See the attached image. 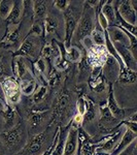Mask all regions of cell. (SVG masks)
Wrapping results in <instances>:
<instances>
[{"label":"cell","mask_w":137,"mask_h":155,"mask_svg":"<svg viewBox=\"0 0 137 155\" xmlns=\"http://www.w3.org/2000/svg\"><path fill=\"white\" fill-rule=\"evenodd\" d=\"M96 15H95V7L89 4L88 2H84V6H83L81 16L79 18L78 25L74 30L72 41L81 42L84 37L90 36L91 32L96 26Z\"/></svg>","instance_id":"obj_1"},{"label":"cell","mask_w":137,"mask_h":155,"mask_svg":"<svg viewBox=\"0 0 137 155\" xmlns=\"http://www.w3.org/2000/svg\"><path fill=\"white\" fill-rule=\"evenodd\" d=\"M41 39L40 37L29 35L24 39L18 50L14 53V57H24L29 60H36L40 55L41 51Z\"/></svg>","instance_id":"obj_2"},{"label":"cell","mask_w":137,"mask_h":155,"mask_svg":"<svg viewBox=\"0 0 137 155\" xmlns=\"http://www.w3.org/2000/svg\"><path fill=\"white\" fill-rule=\"evenodd\" d=\"M81 16V12L78 9V6H74L73 2L70 1L68 8L64 12L63 15V23L65 29V49L71 46L72 36Z\"/></svg>","instance_id":"obj_3"},{"label":"cell","mask_w":137,"mask_h":155,"mask_svg":"<svg viewBox=\"0 0 137 155\" xmlns=\"http://www.w3.org/2000/svg\"><path fill=\"white\" fill-rule=\"evenodd\" d=\"M24 137H24L23 126L18 125L14 127V128L11 129V130L3 132L0 136V140H1V142L7 149L14 151L17 148H20Z\"/></svg>","instance_id":"obj_4"},{"label":"cell","mask_w":137,"mask_h":155,"mask_svg":"<svg viewBox=\"0 0 137 155\" xmlns=\"http://www.w3.org/2000/svg\"><path fill=\"white\" fill-rule=\"evenodd\" d=\"M1 88L7 102L11 104H17L21 101L22 94L20 90V85L14 78H7L4 81H2Z\"/></svg>","instance_id":"obj_5"},{"label":"cell","mask_w":137,"mask_h":155,"mask_svg":"<svg viewBox=\"0 0 137 155\" xmlns=\"http://www.w3.org/2000/svg\"><path fill=\"white\" fill-rule=\"evenodd\" d=\"M48 142V134L46 131L34 136L30 140V142L25 146L23 150L24 155H40L48 148H46V144Z\"/></svg>","instance_id":"obj_6"},{"label":"cell","mask_w":137,"mask_h":155,"mask_svg":"<svg viewBox=\"0 0 137 155\" xmlns=\"http://www.w3.org/2000/svg\"><path fill=\"white\" fill-rule=\"evenodd\" d=\"M116 4V14L126 23L136 26L137 22V12L131 6L130 0H122V1H113Z\"/></svg>","instance_id":"obj_7"},{"label":"cell","mask_w":137,"mask_h":155,"mask_svg":"<svg viewBox=\"0 0 137 155\" xmlns=\"http://www.w3.org/2000/svg\"><path fill=\"white\" fill-rule=\"evenodd\" d=\"M108 56L109 55L104 46H102V47L94 46L92 49L87 51L86 61H87V63L89 64V66H91V67H95V66L102 67L105 64Z\"/></svg>","instance_id":"obj_8"},{"label":"cell","mask_w":137,"mask_h":155,"mask_svg":"<svg viewBox=\"0 0 137 155\" xmlns=\"http://www.w3.org/2000/svg\"><path fill=\"white\" fill-rule=\"evenodd\" d=\"M106 33L107 36L113 44H119L122 46H125L127 48L130 47V39L132 36V34H130L129 32L125 31L124 29H122L119 26H109L107 30H106Z\"/></svg>","instance_id":"obj_9"},{"label":"cell","mask_w":137,"mask_h":155,"mask_svg":"<svg viewBox=\"0 0 137 155\" xmlns=\"http://www.w3.org/2000/svg\"><path fill=\"white\" fill-rule=\"evenodd\" d=\"M114 49H116V53H118L119 59L122 60V63L127 68L131 69V71H136L137 69V62L136 58L132 55L130 49L127 48L125 46H122L119 44H113Z\"/></svg>","instance_id":"obj_10"},{"label":"cell","mask_w":137,"mask_h":155,"mask_svg":"<svg viewBox=\"0 0 137 155\" xmlns=\"http://www.w3.org/2000/svg\"><path fill=\"white\" fill-rule=\"evenodd\" d=\"M79 127L71 124L68 129V134L65 141V147H64L63 155H74L78 149V131Z\"/></svg>","instance_id":"obj_11"},{"label":"cell","mask_w":137,"mask_h":155,"mask_svg":"<svg viewBox=\"0 0 137 155\" xmlns=\"http://www.w3.org/2000/svg\"><path fill=\"white\" fill-rule=\"evenodd\" d=\"M20 39V27L19 25L17 26H12L8 25L7 27V32L0 41V47L3 48H12V47H17Z\"/></svg>","instance_id":"obj_12"},{"label":"cell","mask_w":137,"mask_h":155,"mask_svg":"<svg viewBox=\"0 0 137 155\" xmlns=\"http://www.w3.org/2000/svg\"><path fill=\"white\" fill-rule=\"evenodd\" d=\"M106 104H107V107H108L109 111H110L111 115H113L116 119L121 120V119L126 118V117L128 116L127 111H125L124 109H122V107L118 104L116 98H114L113 90V86H111V85H109L108 98H107V102H106Z\"/></svg>","instance_id":"obj_13"},{"label":"cell","mask_w":137,"mask_h":155,"mask_svg":"<svg viewBox=\"0 0 137 155\" xmlns=\"http://www.w3.org/2000/svg\"><path fill=\"white\" fill-rule=\"evenodd\" d=\"M119 69H121V66L118 63V61L113 57L108 56L105 64L102 66V71L104 72L103 77L109 81H113V80L118 79Z\"/></svg>","instance_id":"obj_14"},{"label":"cell","mask_w":137,"mask_h":155,"mask_svg":"<svg viewBox=\"0 0 137 155\" xmlns=\"http://www.w3.org/2000/svg\"><path fill=\"white\" fill-rule=\"evenodd\" d=\"M24 1H17L14 2V6H12L11 12H9L8 17L5 19L6 23L8 25H12V26H17L20 25L23 18L24 14Z\"/></svg>","instance_id":"obj_15"},{"label":"cell","mask_w":137,"mask_h":155,"mask_svg":"<svg viewBox=\"0 0 137 155\" xmlns=\"http://www.w3.org/2000/svg\"><path fill=\"white\" fill-rule=\"evenodd\" d=\"M136 137H137V134L131 131L128 128H125L123 136L121 137V139H119V141L118 142L116 146L114 147V149L113 150L110 155H118L119 152H122L124 149H126L131 143L136 141Z\"/></svg>","instance_id":"obj_16"},{"label":"cell","mask_w":137,"mask_h":155,"mask_svg":"<svg viewBox=\"0 0 137 155\" xmlns=\"http://www.w3.org/2000/svg\"><path fill=\"white\" fill-rule=\"evenodd\" d=\"M33 9V23H43L46 17L48 16V2L44 0H35L32 1Z\"/></svg>","instance_id":"obj_17"},{"label":"cell","mask_w":137,"mask_h":155,"mask_svg":"<svg viewBox=\"0 0 137 155\" xmlns=\"http://www.w3.org/2000/svg\"><path fill=\"white\" fill-rule=\"evenodd\" d=\"M14 71L21 80L32 79L34 76L30 74V69L28 66V59L24 57H14Z\"/></svg>","instance_id":"obj_18"},{"label":"cell","mask_w":137,"mask_h":155,"mask_svg":"<svg viewBox=\"0 0 137 155\" xmlns=\"http://www.w3.org/2000/svg\"><path fill=\"white\" fill-rule=\"evenodd\" d=\"M99 114H100V118H99V121L100 123L106 128H111L118 123L119 120L116 119L114 117L111 115L110 111H109L107 104H101L100 107H99Z\"/></svg>","instance_id":"obj_19"},{"label":"cell","mask_w":137,"mask_h":155,"mask_svg":"<svg viewBox=\"0 0 137 155\" xmlns=\"http://www.w3.org/2000/svg\"><path fill=\"white\" fill-rule=\"evenodd\" d=\"M69 126L65 128H59L57 130V139L56 144H55L54 150L52 152V155H63L64 153V147H65V141L68 134Z\"/></svg>","instance_id":"obj_20"},{"label":"cell","mask_w":137,"mask_h":155,"mask_svg":"<svg viewBox=\"0 0 137 155\" xmlns=\"http://www.w3.org/2000/svg\"><path fill=\"white\" fill-rule=\"evenodd\" d=\"M101 14L107 20L109 26L116 24V9L113 4V1H104L101 6Z\"/></svg>","instance_id":"obj_21"},{"label":"cell","mask_w":137,"mask_h":155,"mask_svg":"<svg viewBox=\"0 0 137 155\" xmlns=\"http://www.w3.org/2000/svg\"><path fill=\"white\" fill-rule=\"evenodd\" d=\"M118 81L123 85H131L136 83V71H131L127 67H121L119 72Z\"/></svg>","instance_id":"obj_22"},{"label":"cell","mask_w":137,"mask_h":155,"mask_svg":"<svg viewBox=\"0 0 137 155\" xmlns=\"http://www.w3.org/2000/svg\"><path fill=\"white\" fill-rule=\"evenodd\" d=\"M19 85H20V90H21V94H23L25 96H30L36 90L37 82L35 78H32V79L21 80Z\"/></svg>","instance_id":"obj_23"},{"label":"cell","mask_w":137,"mask_h":155,"mask_svg":"<svg viewBox=\"0 0 137 155\" xmlns=\"http://www.w3.org/2000/svg\"><path fill=\"white\" fill-rule=\"evenodd\" d=\"M60 27V21L56 17L53 16H46V19L43 21V28H44V33L46 35L53 34L58 30Z\"/></svg>","instance_id":"obj_24"},{"label":"cell","mask_w":137,"mask_h":155,"mask_svg":"<svg viewBox=\"0 0 137 155\" xmlns=\"http://www.w3.org/2000/svg\"><path fill=\"white\" fill-rule=\"evenodd\" d=\"M90 37H91L94 46L102 47L105 45V31H103L97 24L90 34Z\"/></svg>","instance_id":"obj_25"},{"label":"cell","mask_w":137,"mask_h":155,"mask_svg":"<svg viewBox=\"0 0 137 155\" xmlns=\"http://www.w3.org/2000/svg\"><path fill=\"white\" fill-rule=\"evenodd\" d=\"M81 51L78 47L70 46L69 48L65 49V58L67 61L72 63H78L81 60Z\"/></svg>","instance_id":"obj_26"},{"label":"cell","mask_w":137,"mask_h":155,"mask_svg":"<svg viewBox=\"0 0 137 155\" xmlns=\"http://www.w3.org/2000/svg\"><path fill=\"white\" fill-rule=\"evenodd\" d=\"M86 111L84 115V121H92L96 117V106L90 98H84Z\"/></svg>","instance_id":"obj_27"},{"label":"cell","mask_w":137,"mask_h":155,"mask_svg":"<svg viewBox=\"0 0 137 155\" xmlns=\"http://www.w3.org/2000/svg\"><path fill=\"white\" fill-rule=\"evenodd\" d=\"M90 87H91L93 90H95L96 92L100 93V92H103L106 88L105 85V78L102 76V74L99 76L98 78H96L95 80H92L90 81Z\"/></svg>","instance_id":"obj_28"},{"label":"cell","mask_w":137,"mask_h":155,"mask_svg":"<svg viewBox=\"0 0 137 155\" xmlns=\"http://www.w3.org/2000/svg\"><path fill=\"white\" fill-rule=\"evenodd\" d=\"M14 1H11V0H1L0 1V18L5 20L8 17L9 12L14 6Z\"/></svg>","instance_id":"obj_29"},{"label":"cell","mask_w":137,"mask_h":155,"mask_svg":"<svg viewBox=\"0 0 137 155\" xmlns=\"http://www.w3.org/2000/svg\"><path fill=\"white\" fill-rule=\"evenodd\" d=\"M53 64H54V68L58 72H62V71H66L67 67H68V61L66 60L65 56H63V54H61L60 56L54 58Z\"/></svg>","instance_id":"obj_30"},{"label":"cell","mask_w":137,"mask_h":155,"mask_svg":"<svg viewBox=\"0 0 137 155\" xmlns=\"http://www.w3.org/2000/svg\"><path fill=\"white\" fill-rule=\"evenodd\" d=\"M34 71L46 77V74H48V62L44 59H42L41 57H39L34 62Z\"/></svg>","instance_id":"obj_31"},{"label":"cell","mask_w":137,"mask_h":155,"mask_svg":"<svg viewBox=\"0 0 137 155\" xmlns=\"http://www.w3.org/2000/svg\"><path fill=\"white\" fill-rule=\"evenodd\" d=\"M46 94H48V87L46 86H40L38 89L34 91L33 95V102L34 104H40L46 99Z\"/></svg>","instance_id":"obj_32"},{"label":"cell","mask_w":137,"mask_h":155,"mask_svg":"<svg viewBox=\"0 0 137 155\" xmlns=\"http://www.w3.org/2000/svg\"><path fill=\"white\" fill-rule=\"evenodd\" d=\"M42 119H43V113H39V112H35V113H32V115L29 118V123L31 128L35 129L41 124Z\"/></svg>","instance_id":"obj_33"},{"label":"cell","mask_w":137,"mask_h":155,"mask_svg":"<svg viewBox=\"0 0 137 155\" xmlns=\"http://www.w3.org/2000/svg\"><path fill=\"white\" fill-rule=\"evenodd\" d=\"M78 152H81V155H94L95 146L91 145L89 143V141H87L78 147Z\"/></svg>","instance_id":"obj_34"},{"label":"cell","mask_w":137,"mask_h":155,"mask_svg":"<svg viewBox=\"0 0 137 155\" xmlns=\"http://www.w3.org/2000/svg\"><path fill=\"white\" fill-rule=\"evenodd\" d=\"M44 34L43 23H33L30 29L29 35H34L37 37H41Z\"/></svg>","instance_id":"obj_35"},{"label":"cell","mask_w":137,"mask_h":155,"mask_svg":"<svg viewBox=\"0 0 137 155\" xmlns=\"http://www.w3.org/2000/svg\"><path fill=\"white\" fill-rule=\"evenodd\" d=\"M96 20H97V25H98L103 31H106L109 27V25H108L107 20L104 18V16L101 14V12H98V15L96 16Z\"/></svg>","instance_id":"obj_36"},{"label":"cell","mask_w":137,"mask_h":155,"mask_svg":"<svg viewBox=\"0 0 137 155\" xmlns=\"http://www.w3.org/2000/svg\"><path fill=\"white\" fill-rule=\"evenodd\" d=\"M53 4L57 9L64 12L68 8L69 4H70V1H68V0H55L53 2Z\"/></svg>","instance_id":"obj_37"},{"label":"cell","mask_w":137,"mask_h":155,"mask_svg":"<svg viewBox=\"0 0 137 155\" xmlns=\"http://www.w3.org/2000/svg\"><path fill=\"white\" fill-rule=\"evenodd\" d=\"M136 145H137V142L134 141L133 143H131L126 149H124L122 152H119L118 155H133L136 149Z\"/></svg>","instance_id":"obj_38"},{"label":"cell","mask_w":137,"mask_h":155,"mask_svg":"<svg viewBox=\"0 0 137 155\" xmlns=\"http://www.w3.org/2000/svg\"><path fill=\"white\" fill-rule=\"evenodd\" d=\"M76 107H78V114L84 115V111H86V104H84V97H79L78 102H76Z\"/></svg>","instance_id":"obj_39"},{"label":"cell","mask_w":137,"mask_h":155,"mask_svg":"<svg viewBox=\"0 0 137 155\" xmlns=\"http://www.w3.org/2000/svg\"><path fill=\"white\" fill-rule=\"evenodd\" d=\"M59 74H57V72H52V74H49V79H48V84H49L51 86H55V85H57L59 83Z\"/></svg>","instance_id":"obj_40"},{"label":"cell","mask_w":137,"mask_h":155,"mask_svg":"<svg viewBox=\"0 0 137 155\" xmlns=\"http://www.w3.org/2000/svg\"><path fill=\"white\" fill-rule=\"evenodd\" d=\"M101 74H102V67H100V66L92 67L91 76H90V81H92V80H95L96 78H98Z\"/></svg>","instance_id":"obj_41"},{"label":"cell","mask_w":137,"mask_h":155,"mask_svg":"<svg viewBox=\"0 0 137 155\" xmlns=\"http://www.w3.org/2000/svg\"><path fill=\"white\" fill-rule=\"evenodd\" d=\"M81 42V45L84 46V48L86 49V51H89L90 49H92L94 47V44H93V41H92V39H91V37H90V36L84 37V38Z\"/></svg>","instance_id":"obj_42"},{"label":"cell","mask_w":137,"mask_h":155,"mask_svg":"<svg viewBox=\"0 0 137 155\" xmlns=\"http://www.w3.org/2000/svg\"><path fill=\"white\" fill-rule=\"evenodd\" d=\"M56 139H57V132H56V137H54V140H53V143L51 144V146H49V148L46 149V151H44L42 154H40V155H52V152H53V150H54L55 144H56Z\"/></svg>","instance_id":"obj_43"},{"label":"cell","mask_w":137,"mask_h":155,"mask_svg":"<svg viewBox=\"0 0 137 155\" xmlns=\"http://www.w3.org/2000/svg\"><path fill=\"white\" fill-rule=\"evenodd\" d=\"M3 71H4L3 64H2V62L0 61V77H2V76H3Z\"/></svg>","instance_id":"obj_44"},{"label":"cell","mask_w":137,"mask_h":155,"mask_svg":"<svg viewBox=\"0 0 137 155\" xmlns=\"http://www.w3.org/2000/svg\"><path fill=\"white\" fill-rule=\"evenodd\" d=\"M95 155H110V154H108V153H103V152H96V154Z\"/></svg>","instance_id":"obj_45"}]
</instances>
